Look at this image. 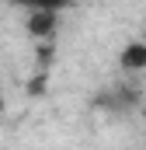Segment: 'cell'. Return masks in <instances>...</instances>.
I'll use <instances>...</instances> for the list:
<instances>
[{"instance_id": "5", "label": "cell", "mask_w": 146, "mask_h": 150, "mask_svg": "<svg viewBox=\"0 0 146 150\" xmlns=\"http://www.w3.org/2000/svg\"><path fill=\"white\" fill-rule=\"evenodd\" d=\"M4 112H7V101H4V94H0V115H4Z\"/></svg>"}, {"instance_id": "4", "label": "cell", "mask_w": 146, "mask_h": 150, "mask_svg": "<svg viewBox=\"0 0 146 150\" xmlns=\"http://www.w3.org/2000/svg\"><path fill=\"white\" fill-rule=\"evenodd\" d=\"M56 63V42H38L35 45V67L38 70H49Z\"/></svg>"}, {"instance_id": "1", "label": "cell", "mask_w": 146, "mask_h": 150, "mask_svg": "<svg viewBox=\"0 0 146 150\" xmlns=\"http://www.w3.org/2000/svg\"><path fill=\"white\" fill-rule=\"evenodd\" d=\"M25 28H28V35L38 42H56V28H59V7H45V4H38L28 11V18H25Z\"/></svg>"}, {"instance_id": "2", "label": "cell", "mask_w": 146, "mask_h": 150, "mask_svg": "<svg viewBox=\"0 0 146 150\" xmlns=\"http://www.w3.org/2000/svg\"><path fill=\"white\" fill-rule=\"evenodd\" d=\"M118 67H122V74H143L146 70V42L143 38H132V42L122 45Z\"/></svg>"}, {"instance_id": "3", "label": "cell", "mask_w": 146, "mask_h": 150, "mask_svg": "<svg viewBox=\"0 0 146 150\" xmlns=\"http://www.w3.org/2000/svg\"><path fill=\"white\" fill-rule=\"evenodd\" d=\"M25 94L28 98H45L49 94V70H35L25 80Z\"/></svg>"}]
</instances>
